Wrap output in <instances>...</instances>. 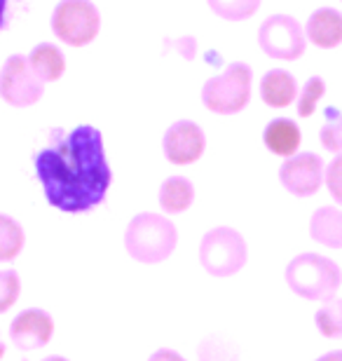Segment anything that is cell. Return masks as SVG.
Wrapping results in <instances>:
<instances>
[{
  "label": "cell",
  "instance_id": "obj_1",
  "mask_svg": "<svg viewBox=\"0 0 342 361\" xmlns=\"http://www.w3.org/2000/svg\"><path fill=\"white\" fill-rule=\"evenodd\" d=\"M33 164L47 202L66 214L99 207L113 180L104 136L92 125H80L68 134L54 132L52 143L38 150Z\"/></svg>",
  "mask_w": 342,
  "mask_h": 361
},
{
  "label": "cell",
  "instance_id": "obj_2",
  "mask_svg": "<svg viewBox=\"0 0 342 361\" xmlns=\"http://www.w3.org/2000/svg\"><path fill=\"white\" fill-rule=\"evenodd\" d=\"M286 284L300 298L329 302L342 284V272L331 258L319 254H300L288 263Z\"/></svg>",
  "mask_w": 342,
  "mask_h": 361
},
{
  "label": "cell",
  "instance_id": "obj_3",
  "mask_svg": "<svg viewBox=\"0 0 342 361\" xmlns=\"http://www.w3.org/2000/svg\"><path fill=\"white\" fill-rule=\"evenodd\" d=\"M178 235L169 219L157 214H138L125 233L129 256L141 263H162L176 249Z\"/></svg>",
  "mask_w": 342,
  "mask_h": 361
},
{
  "label": "cell",
  "instance_id": "obj_4",
  "mask_svg": "<svg viewBox=\"0 0 342 361\" xmlns=\"http://www.w3.org/2000/svg\"><path fill=\"white\" fill-rule=\"evenodd\" d=\"M251 66L249 63L235 61L223 71L221 75H214L202 87V104L211 113L218 115H235L244 111L251 99Z\"/></svg>",
  "mask_w": 342,
  "mask_h": 361
},
{
  "label": "cell",
  "instance_id": "obj_5",
  "mask_svg": "<svg viewBox=\"0 0 342 361\" xmlns=\"http://www.w3.org/2000/svg\"><path fill=\"white\" fill-rule=\"evenodd\" d=\"M200 261L214 277H230L244 268L246 242L232 228H214L200 244Z\"/></svg>",
  "mask_w": 342,
  "mask_h": 361
},
{
  "label": "cell",
  "instance_id": "obj_6",
  "mask_svg": "<svg viewBox=\"0 0 342 361\" xmlns=\"http://www.w3.org/2000/svg\"><path fill=\"white\" fill-rule=\"evenodd\" d=\"M101 17L92 0H61L52 12V31L61 42L83 47L99 35Z\"/></svg>",
  "mask_w": 342,
  "mask_h": 361
},
{
  "label": "cell",
  "instance_id": "obj_7",
  "mask_svg": "<svg viewBox=\"0 0 342 361\" xmlns=\"http://www.w3.org/2000/svg\"><path fill=\"white\" fill-rule=\"evenodd\" d=\"M258 42L260 49L281 61H295L305 52V31L293 17L288 14H272L267 17L258 28Z\"/></svg>",
  "mask_w": 342,
  "mask_h": 361
},
{
  "label": "cell",
  "instance_id": "obj_8",
  "mask_svg": "<svg viewBox=\"0 0 342 361\" xmlns=\"http://www.w3.org/2000/svg\"><path fill=\"white\" fill-rule=\"evenodd\" d=\"M45 92V82L33 73L26 56L12 54L0 71V97L14 108L38 104Z\"/></svg>",
  "mask_w": 342,
  "mask_h": 361
},
{
  "label": "cell",
  "instance_id": "obj_9",
  "mask_svg": "<svg viewBox=\"0 0 342 361\" xmlns=\"http://www.w3.org/2000/svg\"><path fill=\"white\" fill-rule=\"evenodd\" d=\"M324 160L317 153H298L279 169V180L295 197H312L324 183Z\"/></svg>",
  "mask_w": 342,
  "mask_h": 361
},
{
  "label": "cell",
  "instance_id": "obj_10",
  "mask_svg": "<svg viewBox=\"0 0 342 361\" xmlns=\"http://www.w3.org/2000/svg\"><path fill=\"white\" fill-rule=\"evenodd\" d=\"M207 148V136L193 120H178L166 129L162 139V150L171 164L197 162Z\"/></svg>",
  "mask_w": 342,
  "mask_h": 361
},
{
  "label": "cell",
  "instance_id": "obj_11",
  "mask_svg": "<svg viewBox=\"0 0 342 361\" xmlns=\"http://www.w3.org/2000/svg\"><path fill=\"white\" fill-rule=\"evenodd\" d=\"M54 334V319L45 310L28 307L19 312L10 324V338L19 350H38L45 348Z\"/></svg>",
  "mask_w": 342,
  "mask_h": 361
},
{
  "label": "cell",
  "instance_id": "obj_12",
  "mask_svg": "<svg viewBox=\"0 0 342 361\" xmlns=\"http://www.w3.org/2000/svg\"><path fill=\"white\" fill-rule=\"evenodd\" d=\"M305 38L322 49H333L342 42V12L336 7H319L305 26Z\"/></svg>",
  "mask_w": 342,
  "mask_h": 361
},
{
  "label": "cell",
  "instance_id": "obj_13",
  "mask_svg": "<svg viewBox=\"0 0 342 361\" xmlns=\"http://www.w3.org/2000/svg\"><path fill=\"white\" fill-rule=\"evenodd\" d=\"M260 97L270 108H286L298 99V82L288 71L272 68L260 80Z\"/></svg>",
  "mask_w": 342,
  "mask_h": 361
},
{
  "label": "cell",
  "instance_id": "obj_14",
  "mask_svg": "<svg viewBox=\"0 0 342 361\" xmlns=\"http://www.w3.org/2000/svg\"><path fill=\"white\" fill-rule=\"evenodd\" d=\"M265 146L270 148V153L281 155V157H293L298 155V148H300V127L295 125L293 120L288 118H276L270 125L265 127Z\"/></svg>",
  "mask_w": 342,
  "mask_h": 361
},
{
  "label": "cell",
  "instance_id": "obj_15",
  "mask_svg": "<svg viewBox=\"0 0 342 361\" xmlns=\"http://www.w3.org/2000/svg\"><path fill=\"white\" fill-rule=\"evenodd\" d=\"M312 240L329 249H342V212L336 207L317 209L310 221Z\"/></svg>",
  "mask_w": 342,
  "mask_h": 361
},
{
  "label": "cell",
  "instance_id": "obj_16",
  "mask_svg": "<svg viewBox=\"0 0 342 361\" xmlns=\"http://www.w3.org/2000/svg\"><path fill=\"white\" fill-rule=\"evenodd\" d=\"M28 63H31L33 73L40 78L42 82H54L59 80L66 71V59H63V52L52 42H40L31 49L28 54Z\"/></svg>",
  "mask_w": 342,
  "mask_h": 361
},
{
  "label": "cell",
  "instance_id": "obj_17",
  "mask_svg": "<svg viewBox=\"0 0 342 361\" xmlns=\"http://www.w3.org/2000/svg\"><path fill=\"white\" fill-rule=\"evenodd\" d=\"M195 200V188L183 176H171L166 178L162 188H159V207L166 214H181L193 204Z\"/></svg>",
  "mask_w": 342,
  "mask_h": 361
},
{
  "label": "cell",
  "instance_id": "obj_18",
  "mask_svg": "<svg viewBox=\"0 0 342 361\" xmlns=\"http://www.w3.org/2000/svg\"><path fill=\"white\" fill-rule=\"evenodd\" d=\"M26 235L12 216L0 214V261H14L24 249Z\"/></svg>",
  "mask_w": 342,
  "mask_h": 361
},
{
  "label": "cell",
  "instance_id": "obj_19",
  "mask_svg": "<svg viewBox=\"0 0 342 361\" xmlns=\"http://www.w3.org/2000/svg\"><path fill=\"white\" fill-rule=\"evenodd\" d=\"M319 334L326 338H342V298L324 302L314 314Z\"/></svg>",
  "mask_w": 342,
  "mask_h": 361
},
{
  "label": "cell",
  "instance_id": "obj_20",
  "mask_svg": "<svg viewBox=\"0 0 342 361\" xmlns=\"http://www.w3.org/2000/svg\"><path fill=\"white\" fill-rule=\"evenodd\" d=\"M207 3L218 17H223L228 21L249 19L260 7V0H207Z\"/></svg>",
  "mask_w": 342,
  "mask_h": 361
},
{
  "label": "cell",
  "instance_id": "obj_21",
  "mask_svg": "<svg viewBox=\"0 0 342 361\" xmlns=\"http://www.w3.org/2000/svg\"><path fill=\"white\" fill-rule=\"evenodd\" d=\"M200 361H239V352L232 343L223 341L218 336L207 338L197 350Z\"/></svg>",
  "mask_w": 342,
  "mask_h": 361
},
{
  "label": "cell",
  "instance_id": "obj_22",
  "mask_svg": "<svg viewBox=\"0 0 342 361\" xmlns=\"http://www.w3.org/2000/svg\"><path fill=\"white\" fill-rule=\"evenodd\" d=\"M326 92V82L319 75H312L307 82L303 85L300 94H298V115L300 118H310L317 111V104L322 101Z\"/></svg>",
  "mask_w": 342,
  "mask_h": 361
},
{
  "label": "cell",
  "instance_id": "obj_23",
  "mask_svg": "<svg viewBox=\"0 0 342 361\" xmlns=\"http://www.w3.org/2000/svg\"><path fill=\"white\" fill-rule=\"evenodd\" d=\"M319 139H322V146L331 153H342V111L336 108H329L326 113V122L319 132Z\"/></svg>",
  "mask_w": 342,
  "mask_h": 361
},
{
  "label": "cell",
  "instance_id": "obj_24",
  "mask_svg": "<svg viewBox=\"0 0 342 361\" xmlns=\"http://www.w3.org/2000/svg\"><path fill=\"white\" fill-rule=\"evenodd\" d=\"M21 279L14 270H0V314L7 312L19 298Z\"/></svg>",
  "mask_w": 342,
  "mask_h": 361
},
{
  "label": "cell",
  "instance_id": "obj_25",
  "mask_svg": "<svg viewBox=\"0 0 342 361\" xmlns=\"http://www.w3.org/2000/svg\"><path fill=\"white\" fill-rule=\"evenodd\" d=\"M326 185L331 190V197L342 204V153L336 155V160H331V164L326 167Z\"/></svg>",
  "mask_w": 342,
  "mask_h": 361
},
{
  "label": "cell",
  "instance_id": "obj_26",
  "mask_svg": "<svg viewBox=\"0 0 342 361\" xmlns=\"http://www.w3.org/2000/svg\"><path fill=\"white\" fill-rule=\"evenodd\" d=\"M148 361H185V359L173 350H157Z\"/></svg>",
  "mask_w": 342,
  "mask_h": 361
},
{
  "label": "cell",
  "instance_id": "obj_27",
  "mask_svg": "<svg viewBox=\"0 0 342 361\" xmlns=\"http://www.w3.org/2000/svg\"><path fill=\"white\" fill-rule=\"evenodd\" d=\"M317 361H342V350H336V352H329V355L319 357Z\"/></svg>",
  "mask_w": 342,
  "mask_h": 361
},
{
  "label": "cell",
  "instance_id": "obj_28",
  "mask_svg": "<svg viewBox=\"0 0 342 361\" xmlns=\"http://www.w3.org/2000/svg\"><path fill=\"white\" fill-rule=\"evenodd\" d=\"M7 3H10V0H0V31H3L5 19H7Z\"/></svg>",
  "mask_w": 342,
  "mask_h": 361
},
{
  "label": "cell",
  "instance_id": "obj_29",
  "mask_svg": "<svg viewBox=\"0 0 342 361\" xmlns=\"http://www.w3.org/2000/svg\"><path fill=\"white\" fill-rule=\"evenodd\" d=\"M42 361H68V359H63V357H47V359H42Z\"/></svg>",
  "mask_w": 342,
  "mask_h": 361
},
{
  "label": "cell",
  "instance_id": "obj_30",
  "mask_svg": "<svg viewBox=\"0 0 342 361\" xmlns=\"http://www.w3.org/2000/svg\"><path fill=\"white\" fill-rule=\"evenodd\" d=\"M5 352H7V348H5V343H3V341H0V357H3V355H5Z\"/></svg>",
  "mask_w": 342,
  "mask_h": 361
},
{
  "label": "cell",
  "instance_id": "obj_31",
  "mask_svg": "<svg viewBox=\"0 0 342 361\" xmlns=\"http://www.w3.org/2000/svg\"><path fill=\"white\" fill-rule=\"evenodd\" d=\"M0 361H3V357H0ZM14 361H28L26 357H19V359H14Z\"/></svg>",
  "mask_w": 342,
  "mask_h": 361
}]
</instances>
